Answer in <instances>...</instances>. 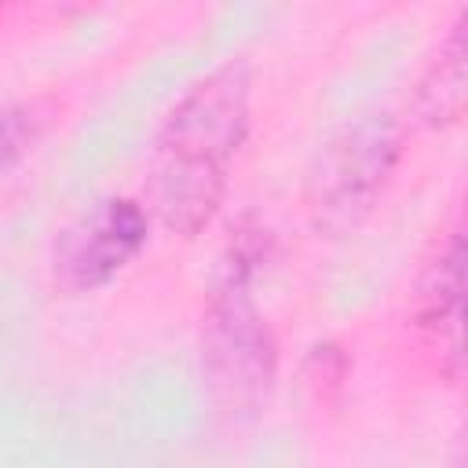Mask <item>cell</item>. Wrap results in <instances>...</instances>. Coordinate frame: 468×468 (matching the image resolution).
Here are the masks:
<instances>
[{
  "label": "cell",
  "instance_id": "1",
  "mask_svg": "<svg viewBox=\"0 0 468 468\" xmlns=\"http://www.w3.org/2000/svg\"><path fill=\"white\" fill-rule=\"evenodd\" d=\"M249 124L252 73L241 58L208 69L179 95L150 154V208L165 230L194 238L212 223Z\"/></svg>",
  "mask_w": 468,
  "mask_h": 468
},
{
  "label": "cell",
  "instance_id": "2",
  "mask_svg": "<svg viewBox=\"0 0 468 468\" xmlns=\"http://www.w3.org/2000/svg\"><path fill=\"white\" fill-rule=\"evenodd\" d=\"M256 234L230 238L201 318V380L212 410L227 420L256 417L278 377V344L252 300V278L263 263Z\"/></svg>",
  "mask_w": 468,
  "mask_h": 468
},
{
  "label": "cell",
  "instance_id": "3",
  "mask_svg": "<svg viewBox=\"0 0 468 468\" xmlns=\"http://www.w3.org/2000/svg\"><path fill=\"white\" fill-rule=\"evenodd\" d=\"M402 161V124L388 110L362 113L325 139L307 172V216L322 234L358 227Z\"/></svg>",
  "mask_w": 468,
  "mask_h": 468
},
{
  "label": "cell",
  "instance_id": "4",
  "mask_svg": "<svg viewBox=\"0 0 468 468\" xmlns=\"http://www.w3.org/2000/svg\"><path fill=\"white\" fill-rule=\"evenodd\" d=\"M150 238V212L135 197H102L88 205L55 241L51 282L66 296H84L110 285Z\"/></svg>",
  "mask_w": 468,
  "mask_h": 468
},
{
  "label": "cell",
  "instance_id": "5",
  "mask_svg": "<svg viewBox=\"0 0 468 468\" xmlns=\"http://www.w3.org/2000/svg\"><path fill=\"white\" fill-rule=\"evenodd\" d=\"M464 234L461 227L446 230L417 271L410 296V322L428 347L439 351V373L457 384L464 369L461 355V318H464Z\"/></svg>",
  "mask_w": 468,
  "mask_h": 468
},
{
  "label": "cell",
  "instance_id": "6",
  "mask_svg": "<svg viewBox=\"0 0 468 468\" xmlns=\"http://www.w3.org/2000/svg\"><path fill=\"white\" fill-rule=\"evenodd\" d=\"M464 22L468 15L461 11L457 22L450 26L446 40L439 44L435 58L424 66L417 88H413V117L428 128H446L461 121L464 113V95H468V48H464Z\"/></svg>",
  "mask_w": 468,
  "mask_h": 468
},
{
  "label": "cell",
  "instance_id": "7",
  "mask_svg": "<svg viewBox=\"0 0 468 468\" xmlns=\"http://www.w3.org/2000/svg\"><path fill=\"white\" fill-rule=\"evenodd\" d=\"M55 124L51 99H22L0 106V176L18 168Z\"/></svg>",
  "mask_w": 468,
  "mask_h": 468
}]
</instances>
